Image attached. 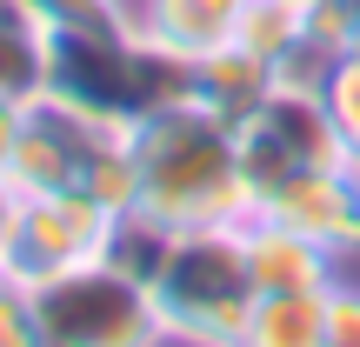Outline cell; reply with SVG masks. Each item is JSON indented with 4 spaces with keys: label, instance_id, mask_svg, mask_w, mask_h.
I'll return each instance as SVG.
<instances>
[{
    "label": "cell",
    "instance_id": "obj_3",
    "mask_svg": "<svg viewBox=\"0 0 360 347\" xmlns=\"http://www.w3.org/2000/svg\"><path fill=\"white\" fill-rule=\"evenodd\" d=\"M40 341H74V347H174L160 327L154 287L134 274L127 260H94V267L53 274V281L27 287Z\"/></svg>",
    "mask_w": 360,
    "mask_h": 347
},
{
    "label": "cell",
    "instance_id": "obj_4",
    "mask_svg": "<svg viewBox=\"0 0 360 347\" xmlns=\"http://www.w3.org/2000/svg\"><path fill=\"white\" fill-rule=\"evenodd\" d=\"M114 241H120V220L107 214L94 194L47 187V194H27L20 201V220H13V241L0 247V260H7L13 287H40V281H53V274H74V267L107 260Z\"/></svg>",
    "mask_w": 360,
    "mask_h": 347
},
{
    "label": "cell",
    "instance_id": "obj_10",
    "mask_svg": "<svg viewBox=\"0 0 360 347\" xmlns=\"http://www.w3.org/2000/svg\"><path fill=\"white\" fill-rule=\"evenodd\" d=\"M274 80H281V74H274L267 61H254L247 47H233V40H227L220 53H207V61L187 67V94L207 107V114L233 120V127H240V120L274 94Z\"/></svg>",
    "mask_w": 360,
    "mask_h": 347
},
{
    "label": "cell",
    "instance_id": "obj_1",
    "mask_svg": "<svg viewBox=\"0 0 360 347\" xmlns=\"http://www.w3.org/2000/svg\"><path fill=\"white\" fill-rule=\"evenodd\" d=\"M141 168V220L160 234L180 227H233L254 214V180L240 160V127L207 114L193 94L154 107L127 127Z\"/></svg>",
    "mask_w": 360,
    "mask_h": 347
},
{
    "label": "cell",
    "instance_id": "obj_5",
    "mask_svg": "<svg viewBox=\"0 0 360 347\" xmlns=\"http://www.w3.org/2000/svg\"><path fill=\"white\" fill-rule=\"evenodd\" d=\"M240 160H247V180H254V201H260V187H274V180H287L300 168H347L354 147L340 141L321 87L274 80V94L240 120Z\"/></svg>",
    "mask_w": 360,
    "mask_h": 347
},
{
    "label": "cell",
    "instance_id": "obj_14",
    "mask_svg": "<svg viewBox=\"0 0 360 347\" xmlns=\"http://www.w3.org/2000/svg\"><path fill=\"white\" fill-rule=\"evenodd\" d=\"M321 101H327V114H334L340 141H347L354 160H360V40L347 53H334V67H327V80H321Z\"/></svg>",
    "mask_w": 360,
    "mask_h": 347
},
{
    "label": "cell",
    "instance_id": "obj_2",
    "mask_svg": "<svg viewBox=\"0 0 360 347\" xmlns=\"http://www.w3.org/2000/svg\"><path fill=\"white\" fill-rule=\"evenodd\" d=\"M147 287H154L160 327L174 347H233L254 314L260 287L247 274V241L240 220L233 227H180L154 247L147 260Z\"/></svg>",
    "mask_w": 360,
    "mask_h": 347
},
{
    "label": "cell",
    "instance_id": "obj_7",
    "mask_svg": "<svg viewBox=\"0 0 360 347\" xmlns=\"http://www.w3.org/2000/svg\"><path fill=\"white\" fill-rule=\"evenodd\" d=\"M254 214L267 220H287L294 234L321 241L334 260H354L360 254V168H300L274 187H260Z\"/></svg>",
    "mask_w": 360,
    "mask_h": 347
},
{
    "label": "cell",
    "instance_id": "obj_11",
    "mask_svg": "<svg viewBox=\"0 0 360 347\" xmlns=\"http://www.w3.org/2000/svg\"><path fill=\"white\" fill-rule=\"evenodd\" d=\"M0 94L20 107L47 94V27L20 0H0Z\"/></svg>",
    "mask_w": 360,
    "mask_h": 347
},
{
    "label": "cell",
    "instance_id": "obj_15",
    "mask_svg": "<svg viewBox=\"0 0 360 347\" xmlns=\"http://www.w3.org/2000/svg\"><path fill=\"white\" fill-rule=\"evenodd\" d=\"M321 347H360V281H334V287H327Z\"/></svg>",
    "mask_w": 360,
    "mask_h": 347
},
{
    "label": "cell",
    "instance_id": "obj_9",
    "mask_svg": "<svg viewBox=\"0 0 360 347\" xmlns=\"http://www.w3.org/2000/svg\"><path fill=\"white\" fill-rule=\"evenodd\" d=\"M127 20L147 47H160L167 61L193 67L207 53H220L233 40L240 0H127Z\"/></svg>",
    "mask_w": 360,
    "mask_h": 347
},
{
    "label": "cell",
    "instance_id": "obj_23",
    "mask_svg": "<svg viewBox=\"0 0 360 347\" xmlns=\"http://www.w3.org/2000/svg\"><path fill=\"white\" fill-rule=\"evenodd\" d=\"M354 40H360V27H354Z\"/></svg>",
    "mask_w": 360,
    "mask_h": 347
},
{
    "label": "cell",
    "instance_id": "obj_21",
    "mask_svg": "<svg viewBox=\"0 0 360 347\" xmlns=\"http://www.w3.org/2000/svg\"><path fill=\"white\" fill-rule=\"evenodd\" d=\"M40 347H74V341H40Z\"/></svg>",
    "mask_w": 360,
    "mask_h": 347
},
{
    "label": "cell",
    "instance_id": "obj_8",
    "mask_svg": "<svg viewBox=\"0 0 360 347\" xmlns=\"http://www.w3.org/2000/svg\"><path fill=\"white\" fill-rule=\"evenodd\" d=\"M240 241H247V274H254L260 294H321V287L340 281V260L327 254L321 241L294 234L287 220L247 214L240 220Z\"/></svg>",
    "mask_w": 360,
    "mask_h": 347
},
{
    "label": "cell",
    "instance_id": "obj_12",
    "mask_svg": "<svg viewBox=\"0 0 360 347\" xmlns=\"http://www.w3.org/2000/svg\"><path fill=\"white\" fill-rule=\"evenodd\" d=\"M327 327V287L321 294H260L233 347H321Z\"/></svg>",
    "mask_w": 360,
    "mask_h": 347
},
{
    "label": "cell",
    "instance_id": "obj_19",
    "mask_svg": "<svg viewBox=\"0 0 360 347\" xmlns=\"http://www.w3.org/2000/svg\"><path fill=\"white\" fill-rule=\"evenodd\" d=\"M20 114H27V107L0 94V168H7V160H13V141H20Z\"/></svg>",
    "mask_w": 360,
    "mask_h": 347
},
{
    "label": "cell",
    "instance_id": "obj_17",
    "mask_svg": "<svg viewBox=\"0 0 360 347\" xmlns=\"http://www.w3.org/2000/svg\"><path fill=\"white\" fill-rule=\"evenodd\" d=\"M20 7L40 20H120L127 0H20Z\"/></svg>",
    "mask_w": 360,
    "mask_h": 347
},
{
    "label": "cell",
    "instance_id": "obj_20",
    "mask_svg": "<svg viewBox=\"0 0 360 347\" xmlns=\"http://www.w3.org/2000/svg\"><path fill=\"white\" fill-rule=\"evenodd\" d=\"M0 287H13V281H7V260H0Z\"/></svg>",
    "mask_w": 360,
    "mask_h": 347
},
{
    "label": "cell",
    "instance_id": "obj_6",
    "mask_svg": "<svg viewBox=\"0 0 360 347\" xmlns=\"http://www.w3.org/2000/svg\"><path fill=\"white\" fill-rule=\"evenodd\" d=\"M107 134H127V127H107V120L80 114V107L53 101V94L27 101V114H20V141H13V160H7L13 187H20V194L80 187V168L94 160V147H101Z\"/></svg>",
    "mask_w": 360,
    "mask_h": 347
},
{
    "label": "cell",
    "instance_id": "obj_16",
    "mask_svg": "<svg viewBox=\"0 0 360 347\" xmlns=\"http://www.w3.org/2000/svg\"><path fill=\"white\" fill-rule=\"evenodd\" d=\"M0 347H40L34 308H27V287H0Z\"/></svg>",
    "mask_w": 360,
    "mask_h": 347
},
{
    "label": "cell",
    "instance_id": "obj_18",
    "mask_svg": "<svg viewBox=\"0 0 360 347\" xmlns=\"http://www.w3.org/2000/svg\"><path fill=\"white\" fill-rule=\"evenodd\" d=\"M20 201H27V194L13 187V174H7V168H0V247L13 241V220H20Z\"/></svg>",
    "mask_w": 360,
    "mask_h": 347
},
{
    "label": "cell",
    "instance_id": "obj_22",
    "mask_svg": "<svg viewBox=\"0 0 360 347\" xmlns=\"http://www.w3.org/2000/svg\"><path fill=\"white\" fill-rule=\"evenodd\" d=\"M300 7H314V0H300Z\"/></svg>",
    "mask_w": 360,
    "mask_h": 347
},
{
    "label": "cell",
    "instance_id": "obj_13",
    "mask_svg": "<svg viewBox=\"0 0 360 347\" xmlns=\"http://www.w3.org/2000/svg\"><path fill=\"white\" fill-rule=\"evenodd\" d=\"M233 47H247L254 61H267L274 74H281V67L307 47V7H300V0H240Z\"/></svg>",
    "mask_w": 360,
    "mask_h": 347
}]
</instances>
